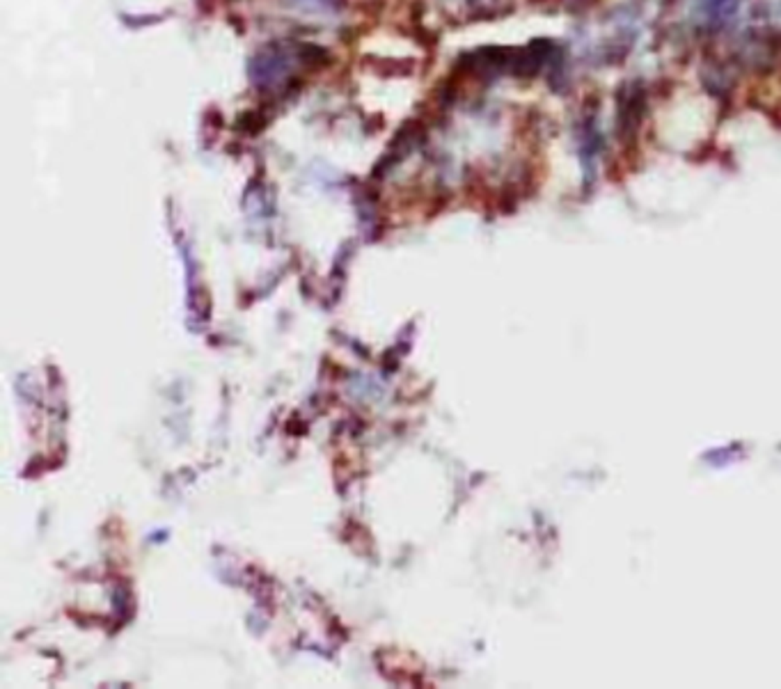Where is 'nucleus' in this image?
I'll list each match as a JSON object with an SVG mask.
<instances>
[]
</instances>
